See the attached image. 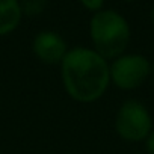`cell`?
Instances as JSON below:
<instances>
[{
    "instance_id": "cell-7",
    "label": "cell",
    "mask_w": 154,
    "mask_h": 154,
    "mask_svg": "<svg viewBox=\"0 0 154 154\" xmlns=\"http://www.w3.org/2000/svg\"><path fill=\"white\" fill-rule=\"evenodd\" d=\"M47 5H48L47 0H20L21 14L23 17H29V18L41 15L45 11Z\"/></svg>"
},
{
    "instance_id": "cell-5",
    "label": "cell",
    "mask_w": 154,
    "mask_h": 154,
    "mask_svg": "<svg viewBox=\"0 0 154 154\" xmlns=\"http://www.w3.org/2000/svg\"><path fill=\"white\" fill-rule=\"evenodd\" d=\"M68 50L65 38L54 30H41L32 39V53L45 65H60Z\"/></svg>"
},
{
    "instance_id": "cell-1",
    "label": "cell",
    "mask_w": 154,
    "mask_h": 154,
    "mask_svg": "<svg viewBox=\"0 0 154 154\" xmlns=\"http://www.w3.org/2000/svg\"><path fill=\"white\" fill-rule=\"evenodd\" d=\"M59 66L63 89L77 103L89 104L100 100L110 85L109 60L92 47L69 48Z\"/></svg>"
},
{
    "instance_id": "cell-10",
    "label": "cell",
    "mask_w": 154,
    "mask_h": 154,
    "mask_svg": "<svg viewBox=\"0 0 154 154\" xmlns=\"http://www.w3.org/2000/svg\"><path fill=\"white\" fill-rule=\"evenodd\" d=\"M151 82H152V85H154V62H151Z\"/></svg>"
},
{
    "instance_id": "cell-11",
    "label": "cell",
    "mask_w": 154,
    "mask_h": 154,
    "mask_svg": "<svg viewBox=\"0 0 154 154\" xmlns=\"http://www.w3.org/2000/svg\"><path fill=\"white\" fill-rule=\"evenodd\" d=\"M149 18H151V23H152V26H154V6L151 8V12H149Z\"/></svg>"
},
{
    "instance_id": "cell-8",
    "label": "cell",
    "mask_w": 154,
    "mask_h": 154,
    "mask_svg": "<svg viewBox=\"0 0 154 154\" xmlns=\"http://www.w3.org/2000/svg\"><path fill=\"white\" fill-rule=\"evenodd\" d=\"M79 2L86 11L95 14V12L104 9V2L106 0H79Z\"/></svg>"
},
{
    "instance_id": "cell-4",
    "label": "cell",
    "mask_w": 154,
    "mask_h": 154,
    "mask_svg": "<svg viewBox=\"0 0 154 154\" xmlns=\"http://www.w3.org/2000/svg\"><path fill=\"white\" fill-rule=\"evenodd\" d=\"M110 83L121 91H134L151 77V62L140 53H124L109 62Z\"/></svg>"
},
{
    "instance_id": "cell-2",
    "label": "cell",
    "mask_w": 154,
    "mask_h": 154,
    "mask_svg": "<svg viewBox=\"0 0 154 154\" xmlns=\"http://www.w3.org/2000/svg\"><path fill=\"white\" fill-rule=\"evenodd\" d=\"M89 38L92 48L110 62L125 53L131 39V27L121 12L101 9L89 20Z\"/></svg>"
},
{
    "instance_id": "cell-12",
    "label": "cell",
    "mask_w": 154,
    "mask_h": 154,
    "mask_svg": "<svg viewBox=\"0 0 154 154\" xmlns=\"http://www.w3.org/2000/svg\"><path fill=\"white\" fill-rule=\"evenodd\" d=\"M122 2H127V3H133V2H137V0H122Z\"/></svg>"
},
{
    "instance_id": "cell-6",
    "label": "cell",
    "mask_w": 154,
    "mask_h": 154,
    "mask_svg": "<svg viewBox=\"0 0 154 154\" xmlns=\"http://www.w3.org/2000/svg\"><path fill=\"white\" fill-rule=\"evenodd\" d=\"M21 20L20 0H0V36L15 32Z\"/></svg>"
},
{
    "instance_id": "cell-9",
    "label": "cell",
    "mask_w": 154,
    "mask_h": 154,
    "mask_svg": "<svg viewBox=\"0 0 154 154\" xmlns=\"http://www.w3.org/2000/svg\"><path fill=\"white\" fill-rule=\"evenodd\" d=\"M143 148L146 154H154V128L148 133V136L143 140Z\"/></svg>"
},
{
    "instance_id": "cell-3",
    "label": "cell",
    "mask_w": 154,
    "mask_h": 154,
    "mask_svg": "<svg viewBox=\"0 0 154 154\" xmlns=\"http://www.w3.org/2000/svg\"><path fill=\"white\" fill-rule=\"evenodd\" d=\"M113 127L116 134L125 142H143L154 128L148 107L136 98H128L119 106Z\"/></svg>"
}]
</instances>
